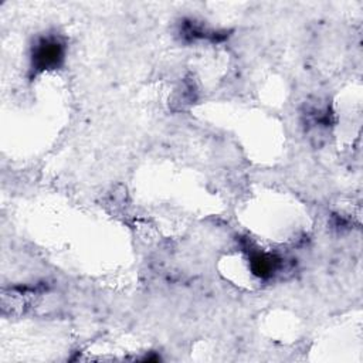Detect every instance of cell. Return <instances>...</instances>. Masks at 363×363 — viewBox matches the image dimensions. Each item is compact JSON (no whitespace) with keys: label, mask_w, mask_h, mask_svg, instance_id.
<instances>
[{"label":"cell","mask_w":363,"mask_h":363,"mask_svg":"<svg viewBox=\"0 0 363 363\" xmlns=\"http://www.w3.org/2000/svg\"><path fill=\"white\" fill-rule=\"evenodd\" d=\"M64 43L58 37L50 35L40 38L33 48L31 69L34 74H37L45 69L57 68L64 60Z\"/></svg>","instance_id":"cell-1"},{"label":"cell","mask_w":363,"mask_h":363,"mask_svg":"<svg viewBox=\"0 0 363 363\" xmlns=\"http://www.w3.org/2000/svg\"><path fill=\"white\" fill-rule=\"evenodd\" d=\"M279 258L271 254L265 252H251L250 257V264H251V271L254 275L267 279L269 278L279 267Z\"/></svg>","instance_id":"cell-2"}]
</instances>
